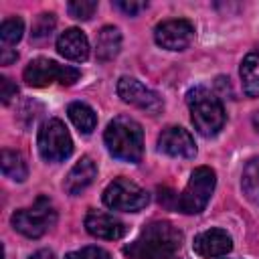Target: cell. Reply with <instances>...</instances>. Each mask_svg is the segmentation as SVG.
I'll use <instances>...</instances> for the list:
<instances>
[{
    "instance_id": "obj_5",
    "label": "cell",
    "mask_w": 259,
    "mask_h": 259,
    "mask_svg": "<svg viewBox=\"0 0 259 259\" xmlns=\"http://www.w3.org/2000/svg\"><path fill=\"white\" fill-rule=\"evenodd\" d=\"M10 223H12L14 231H18L20 235H24L28 239H38L51 227H55L57 210L47 196H38L36 202L32 204V208L14 210L10 217Z\"/></svg>"
},
{
    "instance_id": "obj_16",
    "label": "cell",
    "mask_w": 259,
    "mask_h": 259,
    "mask_svg": "<svg viewBox=\"0 0 259 259\" xmlns=\"http://www.w3.org/2000/svg\"><path fill=\"white\" fill-rule=\"evenodd\" d=\"M121 49V32L115 26H103L95 38V55L99 61H111Z\"/></svg>"
},
{
    "instance_id": "obj_9",
    "label": "cell",
    "mask_w": 259,
    "mask_h": 259,
    "mask_svg": "<svg viewBox=\"0 0 259 259\" xmlns=\"http://www.w3.org/2000/svg\"><path fill=\"white\" fill-rule=\"evenodd\" d=\"M154 38L166 51H184L194 38V24L184 18L164 20L154 28Z\"/></svg>"
},
{
    "instance_id": "obj_24",
    "label": "cell",
    "mask_w": 259,
    "mask_h": 259,
    "mask_svg": "<svg viewBox=\"0 0 259 259\" xmlns=\"http://www.w3.org/2000/svg\"><path fill=\"white\" fill-rule=\"evenodd\" d=\"M65 259H111V255L101 247H83L79 251H71Z\"/></svg>"
},
{
    "instance_id": "obj_17",
    "label": "cell",
    "mask_w": 259,
    "mask_h": 259,
    "mask_svg": "<svg viewBox=\"0 0 259 259\" xmlns=\"http://www.w3.org/2000/svg\"><path fill=\"white\" fill-rule=\"evenodd\" d=\"M241 81L243 91L249 97H259V47L253 49L241 63Z\"/></svg>"
},
{
    "instance_id": "obj_6",
    "label": "cell",
    "mask_w": 259,
    "mask_h": 259,
    "mask_svg": "<svg viewBox=\"0 0 259 259\" xmlns=\"http://www.w3.org/2000/svg\"><path fill=\"white\" fill-rule=\"evenodd\" d=\"M79 77H81L79 69L69 67V65H59L57 61L45 59V57L32 59L26 65L24 73H22L24 83L30 85V87H47V85H53V83L73 85Z\"/></svg>"
},
{
    "instance_id": "obj_19",
    "label": "cell",
    "mask_w": 259,
    "mask_h": 259,
    "mask_svg": "<svg viewBox=\"0 0 259 259\" xmlns=\"http://www.w3.org/2000/svg\"><path fill=\"white\" fill-rule=\"evenodd\" d=\"M2 174L14 182H24L26 176H28V168H26V162L22 158V154L14 152V150H8L4 148L2 150Z\"/></svg>"
},
{
    "instance_id": "obj_25",
    "label": "cell",
    "mask_w": 259,
    "mask_h": 259,
    "mask_svg": "<svg viewBox=\"0 0 259 259\" xmlns=\"http://www.w3.org/2000/svg\"><path fill=\"white\" fill-rule=\"evenodd\" d=\"M119 10H123L125 14H130V16H136V14H140L142 10H146L148 8V2H136V0H117V2H113Z\"/></svg>"
},
{
    "instance_id": "obj_8",
    "label": "cell",
    "mask_w": 259,
    "mask_h": 259,
    "mask_svg": "<svg viewBox=\"0 0 259 259\" xmlns=\"http://www.w3.org/2000/svg\"><path fill=\"white\" fill-rule=\"evenodd\" d=\"M148 192L127 178H115L103 190V204L111 210L138 212L148 204Z\"/></svg>"
},
{
    "instance_id": "obj_22",
    "label": "cell",
    "mask_w": 259,
    "mask_h": 259,
    "mask_svg": "<svg viewBox=\"0 0 259 259\" xmlns=\"http://www.w3.org/2000/svg\"><path fill=\"white\" fill-rule=\"evenodd\" d=\"M57 24V18L53 12H42L38 14V18L32 24V40H40V38H49L53 28Z\"/></svg>"
},
{
    "instance_id": "obj_2",
    "label": "cell",
    "mask_w": 259,
    "mask_h": 259,
    "mask_svg": "<svg viewBox=\"0 0 259 259\" xmlns=\"http://www.w3.org/2000/svg\"><path fill=\"white\" fill-rule=\"evenodd\" d=\"M103 142H105L109 154L121 162L138 164L144 156L142 125L127 115H117L107 123Z\"/></svg>"
},
{
    "instance_id": "obj_18",
    "label": "cell",
    "mask_w": 259,
    "mask_h": 259,
    "mask_svg": "<svg viewBox=\"0 0 259 259\" xmlns=\"http://www.w3.org/2000/svg\"><path fill=\"white\" fill-rule=\"evenodd\" d=\"M67 113H69V119L73 121V125H75L81 134H91V132L95 130V125H97V115H95V111H93L87 103H83V101H73V103H69Z\"/></svg>"
},
{
    "instance_id": "obj_15",
    "label": "cell",
    "mask_w": 259,
    "mask_h": 259,
    "mask_svg": "<svg viewBox=\"0 0 259 259\" xmlns=\"http://www.w3.org/2000/svg\"><path fill=\"white\" fill-rule=\"evenodd\" d=\"M97 176V166L93 162L91 156H83L79 158V162L69 170L65 182H63V188L69 192V194H79L83 192Z\"/></svg>"
},
{
    "instance_id": "obj_14",
    "label": "cell",
    "mask_w": 259,
    "mask_h": 259,
    "mask_svg": "<svg viewBox=\"0 0 259 259\" xmlns=\"http://www.w3.org/2000/svg\"><path fill=\"white\" fill-rule=\"evenodd\" d=\"M57 51H59L61 57H65L69 61L83 63L89 57V40H87V36H85L83 30H79V28H67L57 38Z\"/></svg>"
},
{
    "instance_id": "obj_27",
    "label": "cell",
    "mask_w": 259,
    "mask_h": 259,
    "mask_svg": "<svg viewBox=\"0 0 259 259\" xmlns=\"http://www.w3.org/2000/svg\"><path fill=\"white\" fill-rule=\"evenodd\" d=\"M18 59V55L14 53V51H8V49H2V57H0V61H2V65H10L12 61H16Z\"/></svg>"
},
{
    "instance_id": "obj_11",
    "label": "cell",
    "mask_w": 259,
    "mask_h": 259,
    "mask_svg": "<svg viewBox=\"0 0 259 259\" xmlns=\"http://www.w3.org/2000/svg\"><path fill=\"white\" fill-rule=\"evenodd\" d=\"M158 150L172 156V158H194L196 156V144L194 138L178 125H170L166 130H162V134L158 136Z\"/></svg>"
},
{
    "instance_id": "obj_1",
    "label": "cell",
    "mask_w": 259,
    "mask_h": 259,
    "mask_svg": "<svg viewBox=\"0 0 259 259\" xmlns=\"http://www.w3.org/2000/svg\"><path fill=\"white\" fill-rule=\"evenodd\" d=\"M182 245L180 231L164 221L150 223L142 229L140 237L130 243L123 253L130 259H174Z\"/></svg>"
},
{
    "instance_id": "obj_21",
    "label": "cell",
    "mask_w": 259,
    "mask_h": 259,
    "mask_svg": "<svg viewBox=\"0 0 259 259\" xmlns=\"http://www.w3.org/2000/svg\"><path fill=\"white\" fill-rule=\"evenodd\" d=\"M22 32H24V22L22 18L14 16V18H6L0 26V42L4 47H10V45H16L20 38H22Z\"/></svg>"
},
{
    "instance_id": "obj_26",
    "label": "cell",
    "mask_w": 259,
    "mask_h": 259,
    "mask_svg": "<svg viewBox=\"0 0 259 259\" xmlns=\"http://www.w3.org/2000/svg\"><path fill=\"white\" fill-rule=\"evenodd\" d=\"M16 93H18L16 85H14L8 77H0V99H2V103H4V105H8V103H10V99H12V97H16Z\"/></svg>"
},
{
    "instance_id": "obj_10",
    "label": "cell",
    "mask_w": 259,
    "mask_h": 259,
    "mask_svg": "<svg viewBox=\"0 0 259 259\" xmlns=\"http://www.w3.org/2000/svg\"><path fill=\"white\" fill-rule=\"evenodd\" d=\"M117 95L121 97V101L138 107V109H144L148 113H158L162 109V97L148 89L144 83H140L138 79L134 77H121L117 81Z\"/></svg>"
},
{
    "instance_id": "obj_7",
    "label": "cell",
    "mask_w": 259,
    "mask_h": 259,
    "mask_svg": "<svg viewBox=\"0 0 259 259\" xmlns=\"http://www.w3.org/2000/svg\"><path fill=\"white\" fill-rule=\"evenodd\" d=\"M36 146L40 158L47 162H63L73 152V140L69 136V130L57 117H51L40 125Z\"/></svg>"
},
{
    "instance_id": "obj_4",
    "label": "cell",
    "mask_w": 259,
    "mask_h": 259,
    "mask_svg": "<svg viewBox=\"0 0 259 259\" xmlns=\"http://www.w3.org/2000/svg\"><path fill=\"white\" fill-rule=\"evenodd\" d=\"M217 184V174L208 166H198L182 190V194L176 198V208L184 214H198L208 204Z\"/></svg>"
},
{
    "instance_id": "obj_12",
    "label": "cell",
    "mask_w": 259,
    "mask_h": 259,
    "mask_svg": "<svg viewBox=\"0 0 259 259\" xmlns=\"http://www.w3.org/2000/svg\"><path fill=\"white\" fill-rule=\"evenodd\" d=\"M192 249H194V253H198L204 259L223 257L233 249V239L223 229H208L194 237Z\"/></svg>"
},
{
    "instance_id": "obj_23",
    "label": "cell",
    "mask_w": 259,
    "mask_h": 259,
    "mask_svg": "<svg viewBox=\"0 0 259 259\" xmlns=\"http://www.w3.org/2000/svg\"><path fill=\"white\" fill-rule=\"evenodd\" d=\"M67 10L75 20H89L97 10V2L95 0H75V2L67 4Z\"/></svg>"
},
{
    "instance_id": "obj_20",
    "label": "cell",
    "mask_w": 259,
    "mask_h": 259,
    "mask_svg": "<svg viewBox=\"0 0 259 259\" xmlns=\"http://www.w3.org/2000/svg\"><path fill=\"white\" fill-rule=\"evenodd\" d=\"M241 188L251 202H259V158H251L245 164L241 176Z\"/></svg>"
},
{
    "instance_id": "obj_13",
    "label": "cell",
    "mask_w": 259,
    "mask_h": 259,
    "mask_svg": "<svg viewBox=\"0 0 259 259\" xmlns=\"http://www.w3.org/2000/svg\"><path fill=\"white\" fill-rule=\"evenodd\" d=\"M85 229L89 235L105 241H117L125 235V225L115 219L113 214L99 212V210H89L85 217Z\"/></svg>"
},
{
    "instance_id": "obj_3",
    "label": "cell",
    "mask_w": 259,
    "mask_h": 259,
    "mask_svg": "<svg viewBox=\"0 0 259 259\" xmlns=\"http://www.w3.org/2000/svg\"><path fill=\"white\" fill-rule=\"evenodd\" d=\"M186 103L190 109V119L194 130L204 136H217L225 125V107L221 99L206 87H194L186 93Z\"/></svg>"
},
{
    "instance_id": "obj_28",
    "label": "cell",
    "mask_w": 259,
    "mask_h": 259,
    "mask_svg": "<svg viewBox=\"0 0 259 259\" xmlns=\"http://www.w3.org/2000/svg\"><path fill=\"white\" fill-rule=\"evenodd\" d=\"M28 259H55V253L49 251V249H40V251H36L34 255H30Z\"/></svg>"
}]
</instances>
